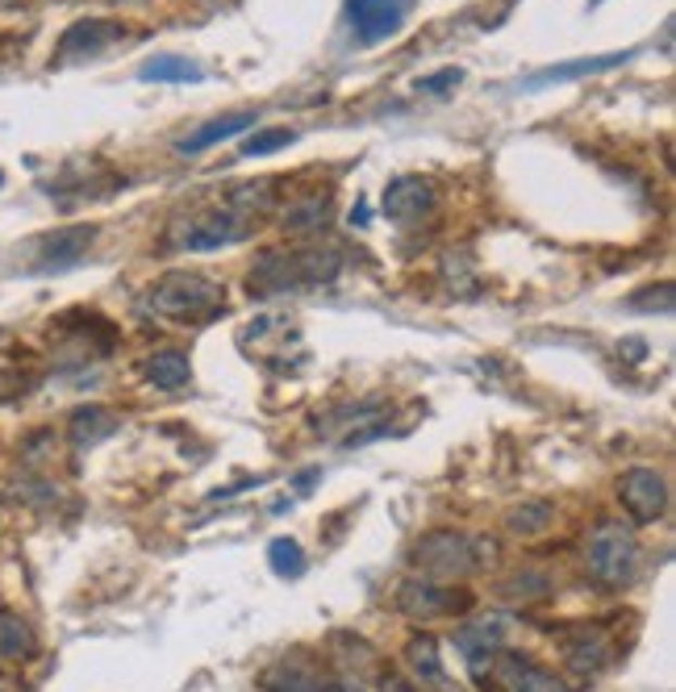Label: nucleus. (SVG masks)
Masks as SVG:
<instances>
[{"label":"nucleus","instance_id":"1","mask_svg":"<svg viewBox=\"0 0 676 692\" xmlns=\"http://www.w3.org/2000/svg\"><path fill=\"white\" fill-rule=\"evenodd\" d=\"M343 255L334 246H297V251H264L251 267V296L297 293L339 280Z\"/></svg>","mask_w":676,"mask_h":692},{"label":"nucleus","instance_id":"2","mask_svg":"<svg viewBox=\"0 0 676 692\" xmlns=\"http://www.w3.org/2000/svg\"><path fill=\"white\" fill-rule=\"evenodd\" d=\"M497 560V551L485 542H472L460 530H431L426 538H418L413 547V567H422V576L431 580H468L472 572H481L485 563Z\"/></svg>","mask_w":676,"mask_h":692},{"label":"nucleus","instance_id":"3","mask_svg":"<svg viewBox=\"0 0 676 692\" xmlns=\"http://www.w3.org/2000/svg\"><path fill=\"white\" fill-rule=\"evenodd\" d=\"M217 305H226V289H221V280L201 275V271H171L146 293V309L171 321L205 318Z\"/></svg>","mask_w":676,"mask_h":692},{"label":"nucleus","instance_id":"4","mask_svg":"<svg viewBox=\"0 0 676 692\" xmlns=\"http://www.w3.org/2000/svg\"><path fill=\"white\" fill-rule=\"evenodd\" d=\"M251 234L243 209H192L167 226V251H217Z\"/></svg>","mask_w":676,"mask_h":692},{"label":"nucleus","instance_id":"5","mask_svg":"<svg viewBox=\"0 0 676 692\" xmlns=\"http://www.w3.org/2000/svg\"><path fill=\"white\" fill-rule=\"evenodd\" d=\"M585 560H589V572H594L605 588H623L630 585L635 572H639V538H635L630 526H623V522H601V526L589 534Z\"/></svg>","mask_w":676,"mask_h":692},{"label":"nucleus","instance_id":"6","mask_svg":"<svg viewBox=\"0 0 676 692\" xmlns=\"http://www.w3.org/2000/svg\"><path fill=\"white\" fill-rule=\"evenodd\" d=\"M481 689L485 692H569V684H564L551 667L535 664L531 655L501 646V651L493 655V664H488Z\"/></svg>","mask_w":676,"mask_h":692},{"label":"nucleus","instance_id":"7","mask_svg":"<svg viewBox=\"0 0 676 692\" xmlns=\"http://www.w3.org/2000/svg\"><path fill=\"white\" fill-rule=\"evenodd\" d=\"M397 610L409 621H434V617H456V613L472 610V592L456 585H438L431 576H413L397 588Z\"/></svg>","mask_w":676,"mask_h":692},{"label":"nucleus","instance_id":"8","mask_svg":"<svg viewBox=\"0 0 676 692\" xmlns=\"http://www.w3.org/2000/svg\"><path fill=\"white\" fill-rule=\"evenodd\" d=\"M618 501L639 526H648L655 517H664V509H668V479L655 467H630L618 479Z\"/></svg>","mask_w":676,"mask_h":692},{"label":"nucleus","instance_id":"9","mask_svg":"<svg viewBox=\"0 0 676 692\" xmlns=\"http://www.w3.org/2000/svg\"><path fill=\"white\" fill-rule=\"evenodd\" d=\"M117 38H126V26H122V22L84 17V22L63 29L59 51H54V63H76V59H88V54H101L105 47H113Z\"/></svg>","mask_w":676,"mask_h":692},{"label":"nucleus","instance_id":"10","mask_svg":"<svg viewBox=\"0 0 676 692\" xmlns=\"http://www.w3.org/2000/svg\"><path fill=\"white\" fill-rule=\"evenodd\" d=\"M347 22L363 42H380L406 22V0H347Z\"/></svg>","mask_w":676,"mask_h":692},{"label":"nucleus","instance_id":"11","mask_svg":"<svg viewBox=\"0 0 676 692\" xmlns=\"http://www.w3.org/2000/svg\"><path fill=\"white\" fill-rule=\"evenodd\" d=\"M434 184L431 180H422V176H397L393 184L384 188V217L388 221H397V226H406V221H418V217H426L434 209Z\"/></svg>","mask_w":676,"mask_h":692},{"label":"nucleus","instance_id":"12","mask_svg":"<svg viewBox=\"0 0 676 692\" xmlns=\"http://www.w3.org/2000/svg\"><path fill=\"white\" fill-rule=\"evenodd\" d=\"M564 655H569V667L576 676H597L601 667L614 659V646H610V639L597 626H576V630H569Z\"/></svg>","mask_w":676,"mask_h":692},{"label":"nucleus","instance_id":"13","mask_svg":"<svg viewBox=\"0 0 676 692\" xmlns=\"http://www.w3.org/2000/svg\"><path fill=\"white\" fill-rule=\"evenodd\" d=\"M406 659L413 667V676L422 680V689H434V692H456V680L447 676V667H443V651H438V639L434 635H413L406 642Z\"/></svg>","mask_w":676,"mask_h":692},{"label":"nucleus","instance_id":"14","mask_svg":"<svg viewBox=\"0 0 676 692\" xmlns=\"http://www.w3.org/2000/svg\"><path fill=\"white\" fill-rule=\"evenodd\" d=\"M97 239V226H63L54 230L47 239L38 242V264L42 267H63V264H76L84 251L92 246Z\"/></svg>","mask_w":676,"mask_h":692},{"label":"nucleus","instance_id":"15","mask_svg":"<svg viewBox=\"0 0 676 692\" xmlns=\"http://www.w3.org/2000/svg\"><path fill=\"white\" fill-rule=\"evenodd\" d=\"M322 676H318V667L309 664V659H280L276 667L264 671V692H322Z\"/></svg>","mask_w":676,"mask_h":692},{"label":"nucleus","instance_id":"16","mask_svg":"<svg viewBox=\"0 0 676 692\" xmlns=\"http://www.w3.org/2000/svg\"><path fill=\"white\" fill-rule=\"evenodd\" d=\"M255 126V113H230V117H214V121H205L196 133H189L184 142H180V155H201V151H209L217 142H226V138H234V133H243Z\"/></svg>","mask_w":676,"mask_h":692},{"label":"nucleus","instance_id":"17","mask_svg":"<svg viewBox=\"0 0 676 692\" xmlns=\"http://www.w3.org/2000/svg\"><path fill=\"white\" fill-rule=\"evenodd\" d=\"M113 430H117L113 409H105V405H80V409L72 413V422H67V438H72L76 447H97Z\"/></svg>","mask_w":676,"mask_h":692},{"label":"nucleus","instance_id":"18","mask_svg":"<svg viewBox=\"0 0 676 692\" xmlns=\"http://www.w3.org/2000/svg\"><path fill=\"white\" fill-rule=\"evenodd\" d=\"M146 380L163 388V393H176V388H184L192 380V363L184 350H176V346H167L160 355H151L146 359Z\"/></svg>","mask_w":676,"mask_h":692},{"label":"nucleus","instance_id":"19","mask_svg":"<svg viewBox=\"0 0 676 692\" xmlns=\"http://www.w3.org/2000/svg\"><path fill=\"white\" fill-rule=\"evenodd\" d=\"M38 651V635H34V626H29L26 617H17V613L0 610V659H29Z\"/></svg>","mask_w":676,"mask_h":692},{"label":"nucleus","instance_id":"20","mask_svg":"<svg viewBox=\"0 0 676 692\" xmlns=\"http://www.w3.org/2000/svg\"><path fill=\"white\" fill-rule=\"evenodd\" d=\"M330 226V192H318V196H305L297 205H289L284 214V230L289 234H314V230H326Z\"/></svg>","mask_w":676,"mask_h":692},{"label":"nucleus","instance_id":"21","mask_svg":"<svg viewBox=\"0 0 676 692\" xmlns=\"http://www.w3.org/2000/svg\"><path fill=\"white\" fill-rule=\"evenodd\" d=\"M138 76L146 84H196L201 80V67L189 63V59H180V54H155V59L142 63Z\"/></svg>","mask_w":676,"mask_h":692},{"label":"nucleus","instance_id":"22","mask_svg":"<svg viewBox=\"0 0 676 692\" xmlns=\"http://www.w3.org/2000/svg\"><path fill=\"white\" fill-rule=\"evenodd\" d=\"M551 522H556V505L551 501H526V505L510 509V517H506V526L518 538H535V534L551 530Z\"/></svg>","mask_w":676,"mask_h":692},{"label":"nucleus","instance_id":"23","mask_svg":"<svg viewBox=\"0 0 676 692\" xmlns=\"http://www.w3.org/2000/svg\"><path fill=\"white\" fill-rule=\"evenodd\" d=\"M626 54H601V59H576V63H564V67H551L543 72L535 84H551V80H572V76H594V72H605V67H618Z\"/></svg>","mask_w":676,"mask_h":692},{"label":"nucleus","instance_id":"24","mask_svg":"<svg viewBox=\"0 0 676 692\" xmlns=\"http://www.w3.org/2000/svg\"><path fill=\"white\" fill-rule=\"evenodd\" d=\"M268 563L276 576H289V580H293V576L305 572V551H301L293 538H276L268 547Z\"/></svg>","mask_w":676,"mask_h":692},{"label":"nucleus","instance_id":"25","mask_svg":"<svg viewBox=\"0 0 676 692\" xmlns=\"http://www.w3.org/2000/svg\"><path fill=\"white\" fill-rule=\"evenodd\" d=\"M497 592H501L506 601H522V605H526V601L547 597V592H551V580H547L543 572H518L514 580H510V585H501Z\"/></svg>","mask_w":676,"mask_h":692},{"label":"nucleus","instance_id":"26","mask_svg":"<svg viewBox=\"0 0 676 692\" xmlns=\"http://www.w3.org/2000/svg\"><path fill=\"white\" fill-rule=\"evenodd\" d=\"M289 142H297V130H289V126L255 130L243 142V155H246V159H255V155H276V151H280V146H289Z\"/></svg>","mask_w":676,"mask_h":692},{"label":"nucleus","instance_id":"27","mask_svg":"<svg viewBox=\"0 0 676 692\" xmlns=\"http://www.w3.org/2000/svg\"><path fill=\"white\" fill-rule=\"evenodd\" d=\"M276 180H280V176H268V180H255V184L234 188V192H230V201H234V205H246L251 214H255V209H268L271 196H276Z\"/></svg>","mask_w":676,"mask_h":692},{"label":"nucleus","instance_id":"28","mask_svg":"<svg viewBox=\"0 0 676 692\" xmlns=\"http://www.w3.org/2000/svg\"><path fill=\"white\" fill-rule=\"evenodd\" d=\"M673 284H660V289H643V293L630 296V309H651V313H673Z\"/></svg>","mask_w":676,"mask_h":692},{"label":"nucleus","instance_id":"29","mask_svg":"<svg viewBox=\"0 0 676 692\" xmlns=\"http://www.w3.org/2000/svg\"><path fill=\"white\" fill-rule=\"evenodd\" d=\"M339 642V659L343 664H355V667H372L377 664V655H372V646L363 639H352V635H334Z\"/></svg>","mask_w":676,"mask_h":692},{"label":"nucleus","instance_id":"30","mask_svg":"<svg viewBox=\"0 0 676 692\" xmlns=\"http://www.w3.org/2000/svg\"><path fill=\"white\" fill-rule=\"evenodd\" d=\"M463 80L460 67H443V72H434L426 80H418V92H447V88H456Z\"/></svg>","mask_w":676,"mask_h":692},{"label":"nucleus","instance_id":"31","mask_svg":"<svg viewBox=\"0 0 676 692\" xmlns=\"http://www.w3.org/2000/svg\"><path fill=\"white\" fill-rule=\"evenodd\" d=\"M380 692H422V684H413L397 667H384V671H380Z\"/></svg>","mask_w":676,"mask_h":692},{"label":"nucleus","instance_id":"32","mask_svg":"<svg viewBox=\"0 0 676 692\" xmlns=\"http://www.w3.org/2000/svg\"><path fill=\"white\" fill-rule=\"evenodd\" d=\"M322 692H368L359 680H352V676H339V680H326Z\"/></svg>","mask_w":676,"mask_h":692},{"label":"nucleus","instance_id":"33","mask_svg":"<svg viewBox=\"0 0 676 692\" xmlns=\"http://www.w3.org/2000/svg\"><path fill=\"white\" fill-rule=\"evenodd\" d=\"M0 692H17V684H13L9 676H0Z\"/></svg>","mask_w":676,"mask_h":692},{"label":"nucleus","instance_id":"34","mask_svg":"<svg viewBox=\"0 0 676 692\" xmlns=\"http://www.w3.org/2000/svg\"><path fill=\"white\" fill-rule=\"evenodd\" d=\"M0 184H4V171H0Z\"/></svg>","mask_w":676,"mask_h":692}]
</instances>
